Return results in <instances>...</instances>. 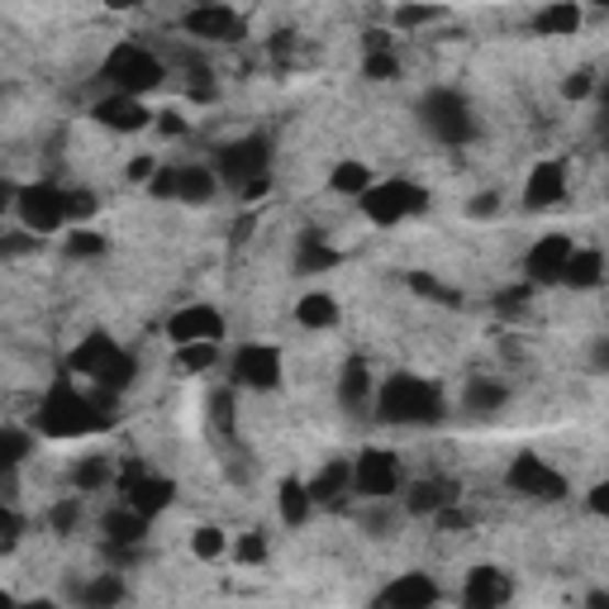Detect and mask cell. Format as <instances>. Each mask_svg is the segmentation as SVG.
<instances>
[{
	"label": "cell",
	"instance_id": "34",
	"mask_svg": "<svg viewBox=\"0 0 609 609\" xmlns=\"http://www.w3.org/2000/svg\"><path fill=\"white\" fill-rule=\"evenodd\" d=\"M29 453H34V433L0 424V472H20Z\"/></svg>",
	"mask_w": 609,
	"mask_h": 609
},
{
	"label": "cell",
	"instance_id": "48",
	"mask_svg": "<svg viewBox=\"0 0 609 609\" xmlns=\"http://www.w3.org/2000/svg\"><path fill=\"white\" fill-rule=\"evenodd\" d=\"M433 20H443V10H433V5H400L396 10L400 29H419V24H433Z\"/></svg>",
	"mask_w": 609,
	"mask_h": 609
},
{
	"label": "cell",
	"instance_id": "47",
	"mask_svg": "<svg viewBox=\"0 0 609 609\" xmlns=\"http://www.w3.org/2000/svg\"><path fill=\"white\" fill-rule=\"evenodd\" d=\"M20 533H24V519L10 510V505H0V553H10L14 543H20Z\"/></svg>",
	"mask_w": 609,
	"mask_h": 609
},
{
	"label": "cell",
	"instance_id": "31",
	"mask_svg": "<svg viewBox=\"0 0 609 609\" xmlns=\"http://www.w3.org/2000/svg\"><path fill=\"white\" fill-rule=\"evenodd\" d=\"M296 324L300 329H333L339 324V300L324 296V291H310L296 300Z\"/></svg>",
	"mask_w": 609,
	"mask_h": 609
},
{
	"label": "cell",
	"instance_id": "17",
	"mask_svg": "<svg viewBox=\"0 0 609 609\" xmlns=\"http://www.w3.org/2000/svg\"><path fill=\"white\" fill-rule=\"evenodd\" d=\"M567 196V163L562 157H543L533 163V171L524 177V210H553Z\"/></svg>",
	"mask_w": 609,
	"mask_h": 609
},
{
	"label": "cell",
	"instance_id": "3",
	"mask_svg": "<svg viewBox=\"0 0 609 609\" xmlns=\"http://www.w3.org/2000/svg\"><path fill=\"white\" fill-rule=\"evenodd\" d=\"M100 81H106L114 96L143 100L167 81V67H163V57L153 48H143V43H114L106 53V63H100Z\"/></svg>",
	"mask_w": 609,
	"mask_h": 609
},
{
	"label": "cell",
	"instance_id": "52",
	"mask_svg": "<svg viewBox=\"0 0 609 609\" xmlns=\"http://www.w3.org/2000/svg\"><path fill=\"white\" fill-rule=\"evenodd\" d=\"M153 120H157V129H163V134H167V139H181V134H186V129H191V124H186V120H181V114H177V110H163V114H153Z\"/></svg>",
	"mask_w": 609,
	"mask_h": 609
},
{
	"label": "cell",
	"instance_id": "1",
	"mask_svg": "<svg viewBox=\"0 0 609 609\" xmlns=\"http://www.w3.org/2000/svg\"><path fill=\"white\" fill-rule=\"evenodd\" d=\"M372 414L390 429H439L447 419V400L433 376L396 372V376H386V381H376Z\"/></svg>",
	"mask_w": 609,
	"mask_h": 609
},
{
	"label": "cell",
	"instance_id": "33",
	"mask_svg": "<svg viewBox=\"0 0 609 609\" xmlns=\"http://www.w3.org/2000/svg\"><path fill=\"white\" fill-rule=\"evenodd\" d=\"M134 376H139V362H134V353H129V347H120V357H114L110 367L96 376V390H106V396L120 400L124 390L134 386Z\"/></svg>",
	"mask_w": 609,
	"mask_h": 609
},
{
	"label": "cell",
	"instance_id": "29",
	"mask_svg": "<svg viewBox=\"0 0 609 609\" xmlns=\"http://www.w3.org/2000/svg\"><path fill=\"white\" fill-rule=\"evenodd\" d=\"M220 196V177L210 167H177V200L186 206H210Z\"/></svg>",
	"mask_w": 609,
	"mask_h": 609
},
{
	"label": "cell",
	"instance_id": "15",
	"mask_svg": "<svg viewBox=\"0 0 609 609\" xmlns=\"http://www.w3.org/2000/svg\"><path fill=\"white\" fill-rule=\"evenodd\" d=\"M510 600H514V582L505 567L481 562V567H472L467 582H462V609H505Z\"/></svg>",
	"mask_w": 609,
	"mask_h": 609
},
{
	"label": "cell",
	"instance_id": "8",
	"mask_svg": "<svg viewBox=\"0 0 609 609\" xmlns=\"http://www.w3.org/2000/svg\"><path fill=\"white\" fill-rule=\"evenodd\" d=\"M14 214L34 239L63 234L67 229V210H63V186L57 181H29L14 191Z\"/></svg>",
	"mask_w": 609,
	"mask_h": 609
},
{
	"label": "cell",
	"instance_id": "18",
	"mask_svg": "<svg viewBox=\"0 0 609 609\" xmlns=\"http://www.w3.org/2000/svg\"><path fill=\"white\" fill-rule=\"evenodd\" d=\"M91 120L100 129H114V134H139V129H148L153 124V110L143 106V100L134 96H100L96 106H91Z\"/></svg>",
	"mask_w": 609,
	"mask_h": 609
},
{
	"label": "cell",
	"instance_id": "6",
	"mask_svg": "<svg viewBox=\"0 0 609 609\" xmlns=\"http://www.w3.org/2000/svg\"><path fill=\"white\" fill-rule=\"evenodd\" d=\"M214 177H220V186L229 181L234 191H243V186L263 181L272 177V143L263 134H248V139H234V143H220L214 148Z\"/></svg>",
	"mask_w": 609,
	"mask_h": 609
},
{
	"label": "cell",
	"instance_id": "56",
	"mask_svg": "<svg viewBox=\"0 0 609 609\" xmlns=\"http://www.w3.org/2000/svg\"><path fill=\"white\" fill-rule=\"evenodd\" d=\"M267 191H272V177H263V181H253V186H243V191H239V196H243V200H263Z\"/></svg>",
	"mask_w": 609,
	"mask_h": 609
},
{
	"label": "cell",
	"instance_id": "36",
	"mask_svg": "<svg viewBox=\"0 0 609 609\" xmlns=\"http://www.w3.org/2000/svg\"><path fill=\"white\" fill-rule=\"evenodd\" d=\"M63 210H67V224H71V229H86V224L96 220L100 200L86 191V186H71V191H63Z\"/></svg>",
	"mask_w": 609,
	"mask_h": 609
},
{
	"label": "cell",
	"instance_id": "61",
	"mask_svg": "<svg viewBox=\"0 0 609 609\" xmlns=\"http://www.w3.org/2000/svg\"><path fill=\"white\" fill-rule=\"evenodd\" d=\"M14 605H20V600H14L10 590H0V609H14Z\"/></svg>",
	"mask_w": 609,
	"mask_h": 609
},
{
	"label": "cell",
	"instance_id": "21",
	"mask_svg": "<svg viewBox=\"0 0 609 609\" xmlns=\"http://www.w3.org/2000/svg\"><path fill=\"white\" fill-rule=\"evenodd\" d=\"M67 596L81 609H120L124 605V576L100 572V576H91V582H67Z\"/></svg>",
	"mask_w": 609,
	"mask_h": 609
},
{
	"label": "cell",
	"instance_id": "13",
	"mask_svg": "<svg viewBox=\"0 0 609 609\" xmlns=\"http://www.w3.org/2000/svg\"><path fill=\"white\" fill-rule=\"evenodd\" d=\"M181 29L191 38H206V43H239L248 38V20L229 5H196L181 14Z\"/></svg>",
	"mask_w": 609,
	"mask_h": 609
},
{
	"label": "cell",
	"instance_id": "7",
	"mask_svg": "<svg viewBox=\"0 0 609 609\" xmlns=\"http://www.w3.org/2000/svg\"><path fill=\"white\" fill-rule=\"evenodd\" d=\"M114 490H120L129 510L143 514V519H157L163 510H171V500H177V481L163 472H148L143 462H129V467L114 476Z\"/></svg>",
	"mask_w": 609,
	"mask_h": 609
},
{
	"label": "cell",
	"instance_id": "19",
	"mask_svg": "<svg viewBox=\"0 0 609 609\" xmlns=\"http://www.w3.org/2000/svg\"><path fill=\"white\" fill-rule=\"evenodd\" d=\"M114 357H120V343H114V333L91 329V333H86V339L67 353V372H77V376H86V381H96V376L106 372Z\"/></svg>",
	"mask_w": 609,
	"mask_h": 609
},
{
	"label": "cell",
	"instance_id": "41",
	"mask_svg": "<svg viewBox=\"0 0 609 609\" xmlns=\"http://www.w3.org/2000/svg\"><path fill=\"white\" fill-rule=\"evenodd\" d=\"M229 553H234V562H243V567H263L267 562V533H257V529L239 533V539L229 543Z\"/></svg>",
	"mask_w": 609,
	"mask_h": 609
},
{
	"label": "cell",
	"instance_id": "37",
	"mask_svg": "<svg viewBox=\"0 0 609 609\" xmlns=\"http://www.w3.org/2000/svg\"><path fill=\"white\" fill-rule=\"evenodd\" d=\"M71 481H77V490H100L114 481V467L110 457H81L77 467H71Z\"/></svg>",
	"mask_w": 609,
	"mask_h": 609
},
{
	"label": "cell",
	"instance_id": "51",
	"mask_svg": "<svg viewBox=\"0 0 609 609\" xmlns=\"http://www.w3.org/2000/svg\"><path fill=\"white\" fill-rule=\"evenodd\" d=\"M467 214H472V220H496V214H500V191H481V196H472Z\"/></svg>",
	"mask_w": 609,
	"mask_h": 609
},
{
	"label": "cell",
	"instance_id": "43",
	"mask_svg": "<svg viewBox=\"0 0 609 609\" xmlns=\"http://www.w3.org/2000/svg\"><path fill=\"white\" fill-rule=\"evenodd\" d=\"M48 524H53V533H63V539H67V533L81 524V496H67V500H57L53 510H48Z\"/></svg>",
	"mask_w": 609,
	"mask_h": 609
},
{
	"label": "cell",
	"instance_id": "35",
	"mask_svg": "<svg viewBox=\"0 0 609 609\" xmlns=\"http://www.w3.org/2000/svg\"><path fill=\"white\" fill-rule=\"evenodd\" d=\"M405 286H410L414 296H424V300H433V304H462V291L457 286H443L433 272H410L405 277Z\"/></svg>",
	"mask_w": 609,
	"mask_h": 609
},
{
	"label": "cell",
	"instance_id": "42",
	"mask_svg": "<svg viewBox=\"0 0 609 609\" xmlns=\"http://www.w3.org/2000/svg\"><path fill=\"white\" fill-rule=\"evenodd\" d=\"M220 362V347L214 343H186L177 347V372H210Z\"/></svg>",
	"mask_w": 609,
	"mask_h": 609
},
{
	"label": "cell",
	"instance_id": "32",
	"mask_svg": "<svg viewBox=\"0 0 609 609\" xmlns=\"http://www.w3.org/2000/svg\"><path fill=\"white\" fill-rule=\"evenodd\" d=\"M367 186H372V167L357 163V157H343V163L329 171V191H333V196H353V200H362V196H367Z\"/></svg>",
	"mask_w": 609,
	"mask_h": 609
},
{
	"label": "cell",
	"instance_id": "23",
	"mask_svg": "<svg viewBox=\"0 0 609 609\" xmlns=\"http://www.w3.org/2000/svg\"><path fill=\"white\" fill-rule=\"evenodd\" d=\"M333 267H343V253L333 248L319 229H310V234L300 239V248H296V272H300V277H319V272H333Z\"/></svg>",
	"mask_w": 609,
	"mask_h": 609
},
{
	"label": "cell",
	"instance_id": "10",
	"mask_svg": "<svg viewBox=\"0 0 609 609\" xmlns=\"http://www.w3.org/2000/svg\"><path fill=\"white\" fill-rule=\"evenodd\" d=\"M229 376H234L239 390H281V381H286L281 347H272V343H243V347H234Z\"/></svg>",
	"mask_w": 609,
	"mask_h": 609
},
{
	"label": "cell",
	"instance_id": "27",
	"mask_svg": "<svg viewBox=\"0 0 609 609\" xmlns=\"http://www.w3.org/2000/svg\"><path fill=\"white\" fill-rule=\"evenodd\" d=\"M582 29V5L576 0H557V5H543L533 14V34H547V38H572Z\"/></svg>",
	"mask_w": 609,
	"mask_h": 609
},
{
	"label": "cell",
	"instance_id": "11",
	"mask_svg": "<svg viewBox=\"0 0 609 609\" xmlns=\"http://www.w3.org/2000/svg\"><path fill=\"white\" fill-rule=\"evenodd\" d=\"M353 490L362 500H390L400 490V457L390 447H362L353 457Z\"/></svg>",
	"mask_w": 609,
	"mask_h": 609
},
{
	"label": "cell",
	"instance_id": "24",
	"mask_svg": "<svg viewBox=\"0 0 609 609\" xmlns=\"http://www.w3.org/2000/svg\"><path fill=\"white\" fill-rule=\"evenodd\" d=\"M505 405H510V386L496 381V376H472L462 386V410L467 414H496Z\"/></svg>",
	"mask_w": 609,
	"mask_h": 609
},
{
	"label": "cell",
	"instance_id": "55",
	"mask_svg": "<svg viewBox=\"0 0 609 609\" xmlns=\"http://www.w3.org/2000/svg\"><path fill=\"white\" fill-rule=\"evenodd\" d=\"M14 191H20V186L0 177V220H5V210H14Z\"/></svg>",
	"mask_w": 609,
	"mask_h": 609
},
{
	"label": "cell",
	"instance_id": "20",
	"mask_svg": "<svg viewBox=\"0 0 609 609\" xmlns=\"http://www.w3.org/2000/svg\"><path fill=\"white\" fill-rule=\"evenodd\" d=\"M347 490H353V462H343V457L324 462L319 476L304 481V496H310V505H324V510H339Z\"/></svg>",
	"mask_w": 609,
	"mask_h": 609
},
{
	"label": "cell",
	"instance_id": "54",
	"mask_svg": "<svg viewBox=\"0 0 609 609\" xmlns=\"http://www.w3.org/2000/svg\"><path fill=\"white\" fill-rule=\"evenodd\" d=\"M153 171H157L153 153H143V157H134V163H129V181H143V186H148V181H153Z\"/></svg>",
	"mask_w": 609,
	"mask_h": 609
},
{
	"label": "cell",
	"instance_id": "12",
	"mask_svg": "<svg viewBox=\"0 0 609 609\" xmlns=\"http://www.w3.org/2000/svg\"><path fill=\"white\" fill-rule=\"evenodd\" d=\"M443 590L429 572H400L396 582H386L372 596V609H439Z\"/></svg>",
	"mask_w": 609,
	"mask_h": 609
},
{
	"label": "cell",
	"instance_id": "2",
	"mask_svg": "<svg viewBox=\"0 0 609 609\" xmlns=\"http://www.w3.org/2000/svg\"><path fill=\"white\" fill-rule=\"evenodd\" d=\"M34 429L43 439H86V433L110 429V414L91 400V390H81L71 376H57L34 410Z\"/></svg>",
	"mask_w": 609,
	"mask_h": 609
},
{
	"label": "cell",
	"instance_id": "14",
	"mask_svg": "<svg viewBox=\"0 0 609 609\" xmlns=\"http://www.w3.org/2000/svg\"><path fill=\"white\" fill-rule=\"evenodd\" d=\"M167 339L177 347H186V343H214V347H220L224 314L214 310V304H181V310L167 319Z\"/></svg>",
	"mask_w": 609,
	"mask_h": 609
},
{
	"label": "cell",
	"instance_id": "25",
	"mask_svg": "<svg viewBox=\"0 0 609 609\" xmlns=\"http://www.w3.org/2000/svg\"><path fill=\"white\" fill-rule=\"evenodd\" d=\"M600 281H605V253L600 248H572L562 286H572V291H596Z\"/></svg>",
	"mask_w": 609,
	"mask_h": 609
},
{
	"label": "cell",
	"instance_id": "38",
	"mask_svg": "<svg viewBox=\"0 0 609 609\" xmlns=\"http://www.w3.org/2000/svg\"><path fill=\"white\" fill-rule=\"evenodd\" d=\"M63 253H67V257H106V253H110V239L96 234V229H67Z\"/></svg>",
	"mask_w": 609,
	"mask_h": 609
},
{
	"label": "cell",
	"instance_id": "59",
	"mask_svg": "<svg viewBox=\"0 0 609 609\" xmlns=\"http://www.w3.org/2000/svg\"><path fill=\"white\" fill-rule=\"evenodd\" d=\"M605 367H609V343L596 339V372H605Z\"/></svg>",
	"mask_w": 609,
	"mask_h": 609
},
{
	"label": "cell",
	"instance_id": "9",
	"mask_svg": "<svg viewBox=\"0 0 609 609\" xmlns=\"http://www.w3.org/2000/svg\"><path fill=\"white\" fill-rule=\"evenodd\" d=\"M505 481H510L514 496L539 500V505L567 500V476H562L553 462L539 457V453H519V457L510 462V472H505Z\"/></svg>",
	"mask_w": 609,
	"mask_h": 609
},
{
	"label": "cell",
	"instance_id": "16",
	"mask_svg": "<svg viewBox=\"0 0 609 609\" xmlns=\"http://www.w3.org/2000/svg\"><path fill=\"white\" fill-rule=\"evenodd\" d=\"M572 248H576V243H572L567 234H543V239L529 248V257H524V277H529V286H562V272H567Z\"/></svg>",
	"mask_w": 609,
	"mask_h": 609
},
{
	"label": "cell",
	"instance_id": "4",
	"mask_svg": "<svg viewBox=\"0 0 609 609\" xmlns=\"http://www.w3.org/2000/svg\"><path fill=\"white\" fill-rule=\"evenodd\" d=\"M419 124L429 129L443 148H467L476 139V114H472V100L453 91V86H433L419 100Z\"/></svg>",
	"mask_w": 609,
	"mask_h": 609
},
{
	"label": "cell",
	"instance_id": "45",
	"mask_svg": "<svg viewBox=\"0 0 609 609\" xmlns=\"http://www.w3.org/2000/svg\"><path fill=\"white\" fill-rule=\"evenodd\" d=\"M210 419L220 433H234V386H220L210 396Z\"/></svg>",
	"mask_w": 609,
	"mask_h": 609
},
{
	"label": "cell",
	"instance_id": "50",
	"mask_svg": "<svg viewBox=\"0 0 609 609\" xmlns=\"http://www.w3.org/2000/svg\"><path fill=\"white\" fill-rule=\"evenodd\" d=\"M148 196L153 200H177V167H157L153 181H148Z\"/></svg>",
	"mask_w": 609,
	"mask_h": 609
},
{
	"label": "cell",
	"instance_id": "26",
	"mask_svg": "<svg viewBox=\"0 0 609 609\" xmlns=\"http://www.w3.org/2000/svg\"><path fill=\"white\" fill-rule=\"evenodd\" d=\"M100 529H106V547H143L148 543V519L134 514L129 505L124 510H110Z\"/></svg>",
	"mask_w": 609,
	"mask_h": 609
},
{
	"label": "cell",
	"instance_id": "49",
	"mask_svg": "<svg viewBox=\"0 0 609 609\" xmlns=\"http://www.w3.org/2000/svg\"><path fill=\"white\" fill-rule=\"evenodd\" d=\"M590 91H596V71H590V67H582V71H572V77H567V81H562V96H567V100H586Z\"/></svg>",
	"mask_w": 609,
	"mask_h": 609
},
{
	"label": "cell",
	"instance_id": "5",
	"mask_svg": "<svg viewBox=\"0 0 609 609\" xmlns=\"http://www.w3.org/2000/svg\"><path fill=\"white\" fill-rule=\"evenodd\" d=\"M362 214L376 224V229H390L400 220H410V214H424L429 210V191L405 177H386V181H372L367 196L357 200Z\"/></svg>",
	"mask_w": 609,
	"mask_h": 609
},
{
	"label": "cell",
	"instance_id": "44",
	"mask_svg": "<svg viewBox=\"0 0 609 609\" xmlns=\"http://www.w3.org/2000/svg\"><path fill=\"white\" fill-rule=\"evenodd\" d=\"M362 77L367 81H396L400 77V57L396 53H367V63H362Z\"/></svg>",
	"mask_w": 609,
	"mask_h": 609
},
{
	"label": "cell",
	"instance_id": "28",
	"mask_svg": "<svg viewBox=\"0 0 609 609\" xmlns=\"http://www.w3.org/2000/svg\"><path fill=\"white\" fill-rule=\"evenodd\" d=\"M462 496V486H447V481H414L410 496H405V510L410 514H439L447 510Z\"/></svg>",
	"mask_w": 609,
	"mask_h": 609
},
{
	"label": "cell",
	"instance_id": "46",
	"mask_svg": "<svg viewBox=\"0 0 609 609\" xmlns=\"http://www.w3.org/2000/svg\"><path fill=\"white\" fill-rule=\"evenodd\" d=\"M529 300H533V286H529V281H524V286H510V291H496V296H490V304H496L500 314H519Z\"/></svg>",
	"mask_w": 609,
	"mask_h": 609
},
{
	"label": "cell",
	"instance_id": "30",
	"mask_svg": "<svg viewBox=\"0 0 609 609\" xmlns=\"http://www.w3.org/2000/svg\"><path fill=\"white\" fill-rule=\"evenodd\" d=\"M277 510H281V524H286V529H300L304 519L314 514V505H310V496H304V481H300V476H286V481L277 486Z\"/></svg>",
	"mask_w": 609,
	"mask_h": 609
},
{
	"label": "cell",
	"instance_id": "22",
	"mask_svg": "<svg viewBox=\"0 0 609 609\" xmlns=\"http://www.w3.org/2000/svg\"><path fill=\"white\" fill-rule=\"evenodd\" d=\"M372 396H376V376L367 367V357H347L343 372H339V405L357 414V410L372 405Z\"/></svg>",
	"mask_w": 609,
	"mask_h": 609
},
{
	"label": "cell",
	"instance_id": "58",
	"mask_svg": "<svg viewBox=\"0 0 609 609\" xmlns=\"http://www.w3.org/2000/svg\"><path fill=\"white\" fill-rule=\"evenodd\" d=\"M586 609H609V590H590V596H586Z\"/></svg>",
	"mask_w": 609,
	"mask_h": 609
},
{
	"label": "cell",
	"instance_id": "53",
	"mask_svg": "<svg viewBox=\"0 0 609 609\" xmlns=\"http://www.w3.org/2000/svg\"><path fill=\"white\" fill-rule=\"evenodd\" d=\"M586 510L590 514H609V481H596V486H590V496H586Z\"/></svg>",
	"mask_w": 609,
	"mask_h": 609
},
{
	"label": "cell",
	"instance_id": "60",
	"mask_svg": "<svg viewBox=\"0 0 609 609\" xmlns=\"http://www.w3.org/2000/svg\"><path fill=\"white\" fill-rule=\"evenodd\" d=\"M14 609H57V600H20Z\"/></svg>",
	"mask_w": 609,
	"mask_h": 609
},
{
	"label": "cell",
	"instance_id": "40",
	"mask_svg": "<svg viewBox=\"0 0 609 609\" xmlns=\"http://www.w3.org/2000/svg\"><path fill=\"white\" fill-rule=\"evenodd\" d=\"M38 248H43V239H34L29 229H0V263H20V257Z\"/></svg>",
	"mask_w": 609,
	"mask_h": 609
},
{
	"label": "cell",
	"instance_id": "39",
	"mask_svg": "<svg viewBox=\"0 0 609 609\" xmlns=\"http://www.w3.org/2000/svg\"><path fill=\"white\" fill-rule=\"evenodd\" d=\"M191 553H196L200 562L224 557V553H229V533H224L220 524H200V529L191 533Z\"/></svg>",
	"mask_w": 609,
	"mask_h": 609
},
{
	"label": "cell",
	"instance_id": "57",
	"mask_svg": "<svg viewBox=\"0 0 609 609\" xmlns=\"http://www.w3.org/2000/svg\"><path fill=\"white\" fill-rule=\"evenodd\" d=\"M362 524H367L372 533H376V529H390V514H386V510H372L367 519H362Z\"/></svg>",
	"mask_w": 609,
	"mask_h": 609
}]
</instances>
